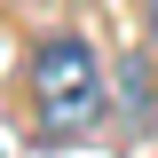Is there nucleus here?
I'll use <instances>...</instances> for the list:
<instances>
[{"mask_svg":"<svg viewBox=\"0 0 158 158\" xmlns=\"http://www.w3.org/2000/svg\"><path fill=\"white\" fill-rule=\"evenodd\" d=\"M32 111H40V135H56V142L103 118V63L87 40L56 32L32 48Z\"/></svg>","mask_w":158,"mask_h":158,"instance_id":"nucleus-1","label":"nucleus"},{"mask_svg":"<svg viewBox=\"0 0 158 158\" xmlns=\"http://www.w3.org/2000/svg\"><path fill=\"white\" fill-rule=\"evenodd\" d=\"M118 87H127V118H150V56H127V71H118Z\"/></svg>","mask_w":158,"mask_h":158,"instance_id":"nucleus-2","label":"nucleus"},{"mask_svg":"<svg viewBox=\"0 0 158 158\" xmlns=\"http://www.w3.org/2000/svg\"><path fill=\"white\" fill-rule=\"evenodd\" d=\"M150 40H158V0H150Z\"/></svg>","mask_w":158,"mask_h":158,"instance_id":"nucleus-3","label":"nucleus"}]
</instances>
